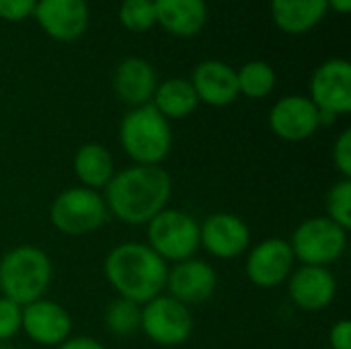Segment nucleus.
<instances>
[{
  "label": "nucleus",
  "mask_w": 351,
  "mask_h": 349,
  "mask_svg": "<svg viewBox=\"0 0 351 349\" xmlns=\"http://www.w3.org/2000/svg\"><path fill=\"white\" fill-rule=\"evenodd\" d=\"M271 132L286 142H302L317 134L319 130V109L308 97L288 95L274 103L269 109Z\"/></svg>",
  "instance_id": "14"
},
{
  "label": "nucleus",
  "mask_w": 351,
  "mask_h": 349,
  "mask_svg": "<svg viewBox=\"0 0 351 349\" xmlns=\"http://www.w3.org/2000/svg\"><path fill=\"white\" fill-rule=\"evenodd\" d=\"M119 21L134 33H144L156 23L152 0H123L119 8Z\"/></svg>",
  "instance_id": "26"
},
{
  "label": "nucleus",
  "mask_w": 351,
  "mask_h": 349,
  "mask_svg": "<svg viewBox=\"0 0 351 349\" xmlns=\"http://www.w3.org/2000/svg\"><path fill=\"white\" fill-rule=\"evenodd\" d=\"M72 171L82 187L101 191L115 175V158L107 146L99 142H86L74 152Z\"/></svg>",
  "instance_id": "20"
},
{
  "label": "nucleus",
  "mask_w": 351,
  "mask_h": 349,
  "mask_svg": "<svg viewBox=\"0 0 351 349\" xmlns=\"http://www.w3.org/2000/svg\"><path fill=\"white\" fill-rule=\"evenodd\" d=\"M154 109L165 117V119H183L189 117L197 105L199 99L193 91V84L185 78H169L165 82H158L154 97L150 101Z\"/></svg>",
  "instance_id": "22"
},
{
  "label": "nucleus",
  "mask_w": 351,
  "mask_h": 349,
  "mask_svg": "<svg viewBox=\"0 0 351 349\" xmlns=\"http://www.w3.org/2000/svg\"><path fill=\"white\" fill-rule=\"evenodd\" d=\"M156 86V70L144 58H125L113 74V88L117 97L132 107L150 103Z\"/></svg>",
  "instance_id": "18"
},
{
  "label": "nucleus",
  "mask_w": 351,
  "mask_h": 349,
  "mask_svg": "<svg viewBox=\"0 0 351 349\" xmlns=\"http://www.w3.org/2000/svg\"><path fill=\"white\" fill-rule=\"evenodd\" d=\"M53 278L49 255L35 245H16L0 257V296L27 306L45 298Z\"/></svg>",
  "instance_id": "3"
},
{
  "label": "nucleus",
  "mask_w": 351,
  "mask_h": 349,
  "mask_svg": "<svg viewBox=\"0 0 351 349\" xmlns=\"http://www.w3.org/2000/svg\"><path fill=\"white\" fill-rule=\"evenodd\" d=\"M319 111L346 115L351 111V64L343 58L323 62L311 78V97Z\"/></svg>",
  "instance_id": "11"
},
{
  "label": "nucleus",
  "mask_w": 351,
  "mask_h": 349,
  "mask_svg": "<svg viewBox=\"0 0 351 349\" xmlns=\"http://www.w3.org/2000/svg\"><path fill=\"white\" fill-rule=\"evenodd\" d=\"M119 144L134 165L160 167L173 148L171 121L152 103L132 107L119 123Z\"/></svg>",
  "instance_id": "4"
},
{
  "label": "nucleus",
  "mask_w": 351,
  "mask_h": 349,
  "mask_svg": "<svg viewBox=\"0 0 351 349\" xmlns=\"http://www.w3.org/2000/svg\"><path fill=\"white\" fill-rule=\"evenodd\" d=\"M290 300L306 313H319L333 304L337 296V280L329 267L300 265L288 278Z\"/></svg>",
  "instance_id": "15"
},
{
  "label": "nucleus",
  "mask_w": 351,
  "mask_h": 349,
  "mask_svg": "<svg viewBox=\"0 0 351 349\" xmlns=\"http://www.w3.org/2000/svg\"><path fill=\"white\" fill-rule=\"evenodd\" d=\"M140 319H142V306L119 296L113 302H109L103 317L107 331L121 339L134 337L140 331Z\"/></svg>",
  "instance_id": "24"
},
{
  "label": "nucleus",
  "mask_w": 351,
  "mask_h": 349,
  "mask_svg": "<svg viewBox=\"0 0 351 349\" xmlns=\"http://www.w3.org/2000/svg\"><path fill=\"white\" fill-rule=\"evenodd\" d=\"M218 288L216 269L204 259H185L169 265L165 290L185 306L208 302Z\"/></svg>",
  "instance_id": "12"
},
{
  "label": "nucleus",
  "mask_w": 351,
  "mask_h": 349,
  "mask_svg": "<svg viewBox=\"0 0 351 349\" xmlns=\"http://www.w3.org/2000/svg\"><path fill=\"white\" fill-rule=\"evenodd\" d=\"M109 218L99 191L74 185L60 191L49 204V222L64 237L95 234Z\"/></svg>",
  "instance_id": "5"
},
{
  "label": "nucleus",
  "mask_w": 351,
  "mask_h": 349,
  "mask_svg": "<svg viewBox=\"0 0 351 349\" xmlns=\"http://www.w3.org/2000/svg\"><path fill=\"white\" fill-rule=\"evenodd\" d=\"M0 349H14L10 344H0Z\"/></svg>",
  "instance_id": "33"
},
{
  "label": "nucleus",
  "mask_w": 351,
  "mask_h": 349,
  "mask_svg": "<svg viewBox=\"0 0 351 349\" xmlns=\"http://www.w3.org/2000/svg\"><path fill=\"white\" fill-rule=\"evenodd\" d=\"M294 259L302 265L329 267L339 261L348 249V230L337 226L327 216H313L302 220L288 241Z\"/></svg>",
  "instance_id": "7"
},
{
  "label": "nucleus",
  "mask_w": 351,
  "mask_h": 349,
  "mask_svg": "<svg viewBox=\"0 0 351 349\" xmlns=\"http://www.w3.org/2000/svg\"><path fill=\"white\" fill-rule=\"evenodd\" d=\"M103 274L119 298H128L142 306L162 294L169 263H165L146 243L125 241L107 253Z\"/></svg>",
  "instance_id": "2"
},
{
  "label": "nucleus",
  "mask_w": 351,
  "mask_h": 349,
  "mask_svg": "<svg viewBox=\"0 0 351 349\" xmlns=\"http://www.w3.org/2000/svg\"><path fill=\"white\" fill-rule=\"evenodd\" d=\"M329 349H351V323L339 319L329 329Z\"/></svg>",
  "instance_id": "30"
},
{
  "label": "nucleus",
  "mask_w": 351,
  "mask_h": 349,
  "mask_svg": "<svg viewBox=\"0 0 351 349\" xmlns=\"http://www.w3.org/2000/svg\"><path fill=\"white\" fill-rule=\"evenodd\" d=\"M189 82L193 84L199 103L212 107H226L239 97L237 70L220 60H206L197 64Z\"/></svg>",
  "instance_id": "17"
},
{
  "label": "nucleus",
  "mask_w": 351,
  "mask_h": 349,
  "mask_svg": "<svg viewBox=\"0 0 351 349\" xmlns=\"http://www.w3.org/2000/svg\"><path fill=\"white\" fill-rule=\"evenodd\" d=\"M325 216L350 232L351 228V179L335 181L325 195Z\"/></svg>",
  "instance_id": "25"
},
{
  "label": "nucleus",
  "mask_w": 351,
  "mask_h": 349,
  "mask_svg": "<svg viewBox=\"0 0 351 349\" xmlns=\"http://www.w3.org/2000/svg\"><path fill=\"white\" fill-rule=\"evenodd\" d=\"M173 179L162 167L132 165L115 171L105 187V206L109 216L128 226H146L158 212L169 208Z\"/></svg>",
  "instance_id": "1"
},
{
  "label": "nucleus",
  "mask_w": 351,
  "mask_h": 349,
  "mask_svg": "<svg viewBox=\"0 0 351 349\" xmlns=\"http://www.w3.org/2000/svg\"><path fill=\"white\" fill-rule=\"evenodd\" d=\"M327 349H329V348H327Z\"/></svg>",
  "instance_id": "34"
},
{
  "label": "nucleus",
  "mask_w": 351,
  "mask_h": 349,
  "mask_svg": "<svg viewBox=\"0 0 351 349\" xmlns=\"http://www.w3.org/2000/svg\"><path fill=\"white\" fill-rule=\"evenodd\" d=\"M37 0H0V19L23 21L35 12Z\"/></svg>",
  "instance_id": "29"
},
{
  "label": "nucleus",
  "mask_w": 351,
  "mask_h": 349,
  "mask_svg": "<svg viewBox=\"0 0 351 349\" xmlns=\"http://www.w3.org/2000/svg\"><path fill=\"white\" fill-rule=\"evenodd\" d=\"M327 0H271L274 23L290 35L315 29L327 14Z\"/></svg>",
  "instance_id": "21"
},
{
  "label": "nucleus",
  "mask_w": 351,
  "mask_h": 349,
  "mask_svg": "<svg viewBox=\"0 0 351 349\" xmlns=\"http://www.w3.org/2000/svg\"><path fill=\"white\" fill-rule=\"evenodd\" d=\"M294 263L296 259L290 243L286 239L271 237L249 247L245 274L253 286L271 290L288 282L290 274L294 272Z\"/></svg>",
  "instance_id": "9"
},
{
  "label": "nucleus",
  "mask_w": 351,
  "mask_h": 349,
  "mask_svg": "<svg viewBox=\"0 0 351 349\" xmlns=\"http://www.w3.org/2000/svg\"><path fill=\"white\" fill-rule=\"evenodd\" d=\"M193 315L189 306L160 294L146 304H142L140 331L156 346L175 348L185 344L193 333Z\"/></svg>",
  "instance_id": "8"
},
{
  "label": "nucleus",
  "mask_w": 351,
  "mask_h": 349,
  "mask_svg": "<svg viewBox=\"0 0 351 349\" xmlns=\"http://www.w3.org/2000/svg\"><path fill=\"white\" fill-rule=\"evenodd\" d=\"M327 4L341 14H348L351 10V0H327Z\"/></svg>",
  "instance_id": "32"
},
{
  "label": "nucleus",
  "mask_w": 351,
  "mask_h": 349,
  "mask_svg": "<svg viewBox=\"0 0 351 349\" xmlns=\"http://www.w3.org/2000/svg\"><path fill=\"white\" fill-rule=\"evenodd\" d=\"M333 165L341 179H351V130H343L333 144Z\"/></svg>",
  "instance_id": "28"
},
{
  "label": "nucleus",
  "mask_w": 351,
  "mask_h": 349,
  "mask_svg": "<svg viewBox=\"0 0 351 349\" xmlns=\"http://www.w3.org/2000/svg\"><path fill=\"white\" fill-rule=\"evenodd\" d=\"M251 247L249 224L232 212H214L199 224V249L208 255L230 261Z\"/></svg>",
  "instance_id": "10"
},
{
  "label": "nucleus",
  "mask_w": 351,
  "mask_h": 349,
  "mask_svg": "<svg viewBox=\"0 0 351 349\" xmlns=\"http://www.w3.org/2000/svg\"><path fill=\"white\" fill-rule=\"evenodd\" d=\"M53 349H107L99 339L88 335H70L64 344Z\"/></svg>",
  "instance_id": "31"
},
{
  "label": "nucleus",
  "mask_w": 351,
  "mask_h": 349,
  "mask_svg": "<svg viewBox=\"0 0 351 349\" xmlns=\"http://www.w3.org/2000/svg\"><path fill=\"white\" fill-rule=\"evenodd\" d=\"M23 306L0 296V344H8L21 333Z\"/></svg>",
  "instance_id": "27"
},
{
  "label": "nucleus",
  "mask_w": 351,
  "mask_h": 349,
  "mask_svg": "<svg viewBox=\"0 0 351 349\" xmlns=\"http://www.w3.org/2000/svg\"><path fill=\"white\" fill-rule=\"evenodd\" d=\"M33 16L58 41H74L88 27L86 0H37Z\"/></svg>",
  "instance_id": "16"
},
{
  "label": "nucleus",
  "mask_w": 351,
  "mask_h": 349,
  "mask_svg": "<svg viewBox=\"0 0 351 349\" xmlns=\"http://www.w3.org/2000/svg\"><path fill=\"white\" fill-rule=\"evenodd\" d=\"M152 4L156 23L177 37H193L206 27V0H152Z\"/></svg>",
  "instance_id": "19"
},
{
  "label": "nucleus",
  "mask_w": 351,
  "mask_h": 349,
  "mask_svg": "<svg viewBox=\"0 0 351 349\" xmlns=\"http://www.w3.org/2000/svg\"><path fill=\"white\" fill-rule=\"evenodd\" d=\"M237 82H239V95H245L249 99H265L278 82L276 70L261 60L247 62L239 72H237Z\"/></svg>",
  "instance_id": "23"
},
{
  "label": "nucleus",
  "mask_w": 351,
  "mask_h": 349,
  "mask_svg": "<svg viewBox=\"0 0 351 349\" xmlns=\"http://www.w3.org/2000/svg\"><path fill=\"white\" fill-rule=\"evenodd\" d=\"M21 331L37 346L58 348L72 335V317L60 302L39 298L23 306Z\"/></svg>",
  "instance_id": "13"
},
{
  "label": "nucleus",
  "mask_w": 351,
  "mask_h": 349,
  "mask_svg": "<svg viewBox=\"0 0 351 349\" xmlns=\"http://www.w3.org/2000/svg\"><path fill=\"white\" fill-rule=\"evenodd\" d=\"M146 245L165 263L191 259L199 251V222L179 208H165L146 224Z\"/></svg>",
  "instance_id": "6"
}]
</instances>
